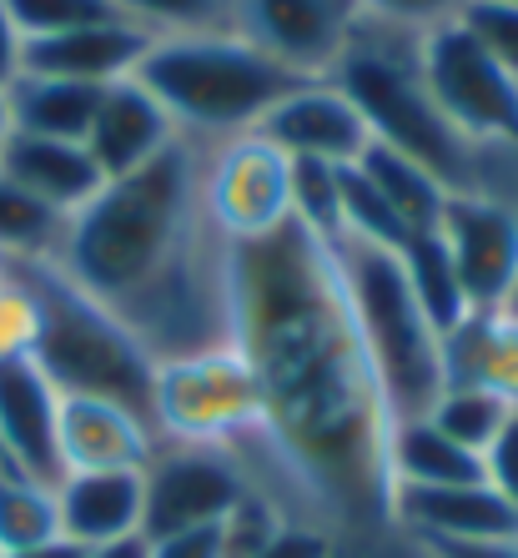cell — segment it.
<instances>
[{"label": "cell", "instance_id": "cell-15", "mask_svg": "<svg viewBox=\"0 0 518 558\" xmlns=\"http://www.w3.org/2000/svg\"><path fill=\"white\" fill-rule=\"evenodd\" d=\"M56 413H61V392L51 388L36 357H0V468L5 473H21L46 488L61 483Z\"/></svg>", "mask_w": 518, "mask_h": 558}, {"label": "cell", "instance_id": "cell-7", "mask_svg": "<svg viewBox=\"0 0 518 558\" xmlns=\"http://www.w3.org/2000/svg\"><path fill=\"white\" fill-rule=\"evenodd\" d=\"M152 428L156 442H207V448H227V453L242 448L246 438H257L262 392L242 348L227 342V348L156 363Z\"/></svg>", "mask_w": 518, "mask_h": 558}, {"label": "cell", "instance_id": "cell-3", "mask_svg": "<svg viewBox=\"0 0 518 558\" xmlns=\"http://www.w3.org/2000/svg\"><path fill=\"white\" fill-rule=\"evenodd\" d=\"M327 81L348 92V101L358 106V117L368 121V136L377 146L433 171L448 192H493L518 202L504 182V171L518 167V156H483L479 146H468L448 126L438 101L427 96L423 71H418V31L363 21L342 65Z\"/></svg>", "mask_w": 518, "mask_h": 558}, {"label": "cell", "instance_id": "cell-17", "mask_svg": "<svg viewBox=\"0 0 518 558\" xmlns=\"http://www.w3.org/2000/svg\"><path fill=\"white\" fill-rule=\"evenodd\" d=\"M171 142H182V136H177L171 117L161 111V101H156L136 76H127L101 92V106H96L92 131H86V151H92V161L101 167L106 182L142 171L146 161H156Z\"/></svg>", "mask_w": 518, "mask_h": 558}, {"label": "cell", "instance_id": "cell-8", "mask_svg": "<svg viewBox=\"0 0 518 558\" xmlns=\"http://www.w3.org/2000/svg\"><path fill=\"white\" fill-rule=\"evenodd\" d=\"M418 71L468 146L483 156H518V81L458 21L418 31Z\"/></svg>", "mask_w": 518, "mask_h": 558}, {"label": "cell", "instance_id": "cell-32", "mask_svg": "<svg viewBox=\"0 0 518 558\" xmlns=\"http://www.w3.org/2000/svg\"><path fill=\"white\" fill-rule=\"evenodd\" d=\"M21 40H46L76 26H96V21H117L111 0H5Z\"/></svg>", "mask_w": 518, "mask_h": 558}, {"label": "cell", "instance_id": "cell-42", "mask_svg": "<svg viewBox=\"0 0 518 558\" xmlns=\"http://www.w3.org/2000/svg\"><path fill=\"white\" fill-rule=\"evenodd\" d=\"M5 558H81V548H76V544H65V538H56V544L26 548V554H5Z\"/></svg>", "mask_w": 518, "mask_h": 558}, {"label": "cell", "instance_id": "cell-45", "mask_svg": "<svg viewBox=\"0 0 518 558\" xmlns=\"http://www.w3.org/2000/svg\"><path fill=\"white\" fill-rule=\"evenodd\" d=\"M508 5H518V0H508Z\"/></svg>", "mask_w": 518, "mask_h": 558}, {"label": "cell", "instance_id": "cell-22", "mask_svg": "<svg viewBox=\"0 0 518 558\" xmlns=\"http://www.w3.org/2000/svg\"><path fill=\"white\" fill-rule=\"evenodd\" d=\"M106 86H81V81H61V76H21L5 86L11 101V126L21 136H51V142H86L92 117L101 106Z\"/></svg>", "mask_w": 518, "mask_h": 558}, {"label": "cell", "instance_id": "cell-25", "mask_svg": "<svg viewBox=\"0 0 518 558\" xmlns=\"http://www.w3.org/2000/svg\"><path fill=\"white\" fill-rule=\"evenodd\" d=\"M398 262H402L408 287H413L418 307H423V317L438 327V338H448L463 317H473V307H468V298H463V282H458V272H454V262H448V247L438 242V232H413L408 242H402Z\"/></svg>", "mask_w": 518, "mask_h": 558}, {"label": "cell", "instance_id": "cell-21", "mask_svg": "<svg viewBox=\"0 0 518 558\" xmlns=\"http://www.w3.org/2000/svg\"><path fill=\"white\" fill-rule=\"evenodd\" d=\"M443 367H448V388L468 383V388L504 392L508 403L518 398V327L504 312H473L443 338Z\"/></svg>", "mask_w": 518, "mask_h": 558}, {"label": "cell", "instance_id": "cell-36", "mask_svg": "<svg viewBox=\"0 0 518 558\" xmlns=\"http://www.w3.org/2000/svg\"><path fill=\"white\" fill-rule=\"evenodd\" d=\"M483 478L518 508V417H508L504 433L483 448Z\"/></svg>", "mask_w": 518, "mask_h": 558}, {"label": "cell", "instance_id": "cell-34", "mask_svg": "<svg viewBox=\"0 0 518 558\" xmlns=\"http://www.w3.org/2000/svg\"><path fill=\"white\" fill-rule=\"evenodd\" d=\"M454 21L518 81V5H508V0H463V11Z\"/></svg>", "mask_w": 518, "mask_h": 558}, {"label": "cell", "instance_id": "cell-19", "mask_svg": "<svg viewBox=\"0 0 518 558\" xmlns=\"http://www.w3.org/2000/svg\"><path fill=\"white\" fill-rule=\"evenodd\" d=\"M56 519H61V538L76 548L142 538V468L65 473L56 483Z\"/></svg>", "mask_w": 518, "mask_h": 558}, {"label": "cell", "instance_id": "cell-30", "mask_svg": "<svg viewBox=\"0 0 518 558\" xmlns=\"http://www.w3.org/2000/svg\"><path fill=\"white\" fill-rule=\"evenodd\" d=\"M342 167L333 161H292V221L337 242L342 236Z\"/></svg>", "mask_w": 518, "mask_h": 558}, {"label": "cell", "instance_id": "cell-10", "mask_svg": "<svg viewBox=\"0 0 518 558\" xmlns=\"http://www.w3.org/2000/svg\"><path fill=\"white\" fill-rule=\"evenodd\" d=\"M252 494L242 463L207 442H156L142 468V538L217 529Z\"/></svg>", "mask_w": 518, "mask_h": 558}, {"label": "cell", "instance_id": "cell-1", "mask_svg": "<svg viewBox=\"0 0 518 558\" xmlns=\"http://www.w3.org/2000/svg\"><path fill=\"white\" fill-rule=\"evenodd\" d=\"M232 342L262 392V433L232 448L292 523L393 529V413L352 317L337 242L298 221L237 242Z\"/></svg>", "mask_w": 518, "mask_h": 558}, {"label": "cell", "instance_id": "cell-26", "mask_svg": "<svg viewBox=\"0 0 518 558\" xmlns=\"http://www.w3.org/2000/svg\"><path fill=\"white\" fill-rule=\"evenodd\" d=\"M65 221L71 217L51 211L46 202L0 177V262H56Z\"/></svg>", "mask_w": 518, "mask_h": 558}, {"label": "cell", "instance_id": "cell-23", "mask_svg": "<svg viewBox=\"0 0 518 558\" xmlns=\"http://www.w3.org/2000/svg\"><path fill=\"white\" fill-rule=\"evenodd\" d=\"M393 488H458V483H489L483 478V453L463 448L458 438L433 423V417H408L393 428Z\"/></svg>", "mask_w": 518, "mask_h": 558}, {"label": "cell", "instance_id": "cell-20", "mask_svg": "<svg viewBox=\"0 0 518 558\" xmlns=\"http://www.w3.org/2000/svg\"><path fill=\"white\" fill-rule=\"evenodd\" d=\"M0 177L31 192L36 202H46L51 211H61V217H76L106 186L86 142H51V136H21V131H11V142H5Z\"/></svg>", "mask_w": 518, "mask_h": 558}, {"label": "cell", "instance_id": "cell-37", "mask_svg": "<svg viewBox=\"0 0 518 558\" xmlns=\"http://www.w3.org/2000/svg\"><path fill=\"white\" fill-rule=\"evenodd\" d=\"M257 558H333V533L317 523H282Z\"/></svg>", "mask_w": 518, "mask_h": 558}, {"label": "cell", "instance_id": "cell-2", "mask_svg": "<svg viewBox=\"0 0 518 558\" xmlns=\"http://www.w3.org/2000/svg\"><path fill=\"white\" fill-rule=\"evenodd\" d=\"M232 242L202 207V146L171 142L65 221L56 272L101 302L152 363L232 342Z\"/></svg>", "mask_w": 518, "mask_h": 558}, {"label": "cell", "instance_id": "cell-14", "mask_svg": "<svg viewBox=\"0 0 518 558\" xmlns=\"http://www.w3.org/2000/svg\"><path fill=\"white\" fill-rule=\"evenodd\" d=\"M393 529L423 548L443 544H514L518 508L489 483L458 488H393Z\"/></svg>", "mask_w": 518, "mask_h": 558}, {"label": "cell", "instance_id": "cell-12", "mask_svg": "<svg viewBox=\"0 0 518 558\" xmlns=\"http://www.w3.org/2000/svg\"><path fill=\"white\" fill-rule=\"evenodd\" d=\"M433 232L448 247L468 307L504 312L518 282V202L493 192H454Z\"/></svg>", "mask_w": 518, "mask_h": 558}, {"label": "cell", "instance_id": "cell-4", "mask_svg": "<svg viewBox=\"0 0 518 558\" xmlns=\"http://www.w3.org/2000/svg\"><path fill=\"white\" fill-rule=\"evenodd\" d=\"M136 81L161 101L177 136L192 146H217L242 131H257L262 117L292 86H302L232 26L156 36L136 65Z\"/></svg>", "mask_w": 518, "mask_h": 558}, {"label": "cell", "instance_id": "cell-6", "mask_svg": "<svg viewBox=\"0 0 518 558\" xmlns=\"http://www.w3.org/2000/svg\"><path fill=\"white\" fill-rule=\"evenodd\" d=\"M40 292V342L36 363L61 398H106L152 423L156 363L101 302L65 282L51 262H31ZM156 433V428H152Z\"/></svg>", "mask_w": 518, "mask_h": 558}, {"label": "cell", "instance_id": "cell-27", "mask_svg": "<svg viewBox=\"0 0 518 558\" xmlns=\"http://www.w3.org/2000/svg\"><path fill=\"white\" fill-rule=\"evenodd\" d=\"M56 538H61L56 488L0 468V558L26 554V548H40V544H56Z\"/></svg>", "mask_w": 518, "mask_h": 558}, {"label": "cell", "instance_id": "cell-29", "mask_svg": "<svg viewBox=\"0 0 518 558\" xmlns=\"http://www.w3.org/2000/svg\"><path fill=\"white\" fill-rule=\"evenodd\" d=\"M40 292L31 262H0V357H36Z\"/></svg>", "mask_w": 518, "mask_h": 558}, {"label": "cell", "instance_id": "cell-39", "mask_svg": "<svg viewBox=\"0 0 518 558\" xmlns=\"http://www.w3.org/2000/svg\"><path fill=\"white\" fill-rule=\"evenodd\" d=\"M21 61H26V40H21V31L11 21V5L0 0V86H11L21 76Z\"/></svg>", "mask_w": 518, "mask_h": 558}, {"label": "cell", "instance_id": "cell-11", "mask_svg": "<svg viewBox=\"0 0 518 558\" xmlns=\"http://www.w3.org/2000/svg\"><path fill=\"white\" fill-rule=\"evenodd\" d=\"M368 15L358 0H227V26L298 81H327Z\"/></svg>", "mask_w": 518, "mask_h": 558}, {"label": "cell", "instance_id": "cell-40", "mask_svg": "<svg viewBox=\"0 0 518 558\" xmlns=\"http://www.w3.org/2000/svg\"><path fill=\"white\" fill-rule=\"evenodd\" d=\"M433 558H518V538L514 544H443L427 548Z\"/></svg>", "mask_w": 518, "mask_h": 558}, {"label": "cell", "instance_id": "cell-24", "mask_svg": "<svg viewBox=\"0 0 518 558\" xmlns=\"http://www.w3.org/2000/svg\"><path fill=\"white\" fill-rule=\"evenodd\" d=\"M352 167L368 177V186H373L383 202L393 207V217L408 227V232H433L443 217V202H448V186L433 177V171H423L418 161H408V156L388 151V146H368Z\"/></svg>", "mask_w": 518, "mask_h": 558}, {"label": "cell", "instance_id": "cell-44", "mask_svg": "<svg viewBox=\"0 0 518 558\" xmlns=\"http://www.w3.org/2000/svg\"><path fill=\"white\" fill-rule=\"evenodd\" d=\"M504 317L518 327V282H514V292H508V302H504Z\"/></svg>", "mask_w": 518, "mask_h": 558}, {"label": "cell", "instance_id": "cell-35", "mask_svg": "<svg viewBox=\"0 0 518 558\" xmlns=\"http://www.w3.org/2000/svg\"><path fill=\"white\" fill-rule=\"evenodd\" d=\"M368 21L377 26H398V31H427L443 26L463 11V0H358Z\"/></svg>", "mask_w": 518, "mask_h": 558}, {"label": "cell", "instance_id": "cell-9", "mask_svg": "<svg viewBox=\"0 0 518 558\" xmlns=\"http://www.w3.org/2000/svg\"><path fill=\"white\" fill-rule=\"evenodd\" d=\"M202 207L232 247L273 236L292 221V156L257 131L202 146Z\"/></svg>", "mask_w": 518, "mask_h": 558}, {"label": "cell", "instance_id": "cell-28", "mask_svg": "<svg viewBox=\"0 0 518 558\" xmlns=\"http://www.w3.org/2000/svg\"><path fill=\"white\" fill-rule=\"evenodd\" d=\"M433 423H438L448 438H458L463 448H473V453H483L498 433H504V423L514 417V403H508L504 392H489V388H468V383H454V388L438 398V408H433Z\"/></svg>", "mask_w": 518, "mask_h": 558}, {"label": "cell", "instance_id": "cell-5", "mask_svg": "<svg viewBox=\"0 0 518 558\" xmlns=\"http://www.w3.org/2000/svg\"><path fill=\"white\" fill-rule=\"evenodd\" d=\"M337 262L348 277L352 317L363 332V348L373 357V373L383 383L393 423L427 417L448 392V367H443V338L423 317L413 287L402 277L398 252L368 247V242H337Z\"/></svg>", "mask_w": 518, "mask_h": 558}, {"label": "cell", "instance_id": "cell-16", "mask_svg": "<svg viewBox=\"0 0 518 558\" xmlns=\"http://www.w3.org/2000/svg\"><path fill=\"white\" fill-rule=\"evenodd\" d=\"M156 448V433L146 417L131 408L106 403V398H61L56 413V453L65 473H121V468H146Z\"/></svg>", "mask_w": 518, "mask_h": 558}, {"label": "cell", "instance_id": "cell-33", "mask_svg": "<svg viewBox=\"0 0 518 558\" xmlns=\"http://www.w3.org/2000/svg\"><path fill=\"white\" fill-rule=\"evenodd\" d=\"M282 523H292V519H287V513L267 494H257V488H252V494H246L242 504H237L232 513L217 523L221 558H257L262 548L273 544V533L282 529Z\"/></svg>", "mask_w": 518, "mask_h": 558}, {"label": "cell", "instance_id": "cell-43", "mask_svg": "<svg viewBox=\"0 0 518 558\" xmlns=\"http://www.w3.org/2000/svg\"><path fill=\"white\" fill-rule=\"evenodd\" d=\"M11 101H5V86H0V156H5V142H11Z\"/></svg>", "mask_w": 518, "mask_h": 558}, {"label": "cell", "instance_id": "cell-18", "mask_svg": "<svg viewBox=\"0 0 518 558\" xmlns=\"http://www.w3.org/2000/svg\"><path fill=\"white\" fill-rule=\"evenodd\" d=\"M152 31L131 26V21H96V26H76L46 40H26V61L21 71L31 76H61L81 81V86H117V81L136 76L142 56L152 51Z\"/></svg>", "mask_w": 518, "mask_h": 558}, {"label": "cell", "instance_id": "cell-38", "mask_svg": "<svg viewBox=\"0 0 518 558\" xmlns=\"http://www.w3.org/2000/svg\"><path fill=\"white\" fill-rule=\"evenodd\" d=\"M152 558H221V533L217 529H192V533H167L152 538Z\"/></svg>", "mask_w": 518, "mask_h": 558}, {"label": "cell", "instance_id": "cell-31", "mask_svg": "<svg viewBox=\"0 0 518 558\" xmlns=\"http://www.w3.org/2000/svg\"><path fill=\"white\" fill-rule=\"evenodd\" d=\"M111 11L152 36H186V31L227 26V0H111Z\"/></svg>", "mask_w": 518, "mask_h": 558}, {"label": "cell", "instance_id": "cell-13", "mask_svg": "<svg viewBox=\"0 0 518 558\" xmlns=\"http://www.w3.org/2000/svg\"><path fill=\"white\" fill-rule=\"evenodd\" d=\"M257 136H267L292 161H333V167H352L373 146L368 121L358 117V106L348 101V92L337 81H302V86H292L262 117Z\"/></svg>", "mask_w": 518, "mask_h": 558}, {"label": "cell", "instance_id": "cell-41", "mask_svg": "<svg viewBox=\"0 0 518 558\" xmlns=\"http://www.w3.org/2000/svg\"><path fill=\"white\" fill-rule=\"evenodd\" d=\"M81 558H152V548H146V538H121V544L81 548Z\"/></svg>", "mask_w": 518, "mask_h": 558}]
</instances>
